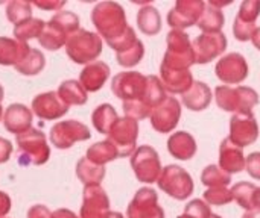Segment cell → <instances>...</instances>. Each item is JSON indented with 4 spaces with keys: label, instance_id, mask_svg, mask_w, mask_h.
I'll return each instance as SVG.
<instances>
[{
    "label": "cell",
    "instance_id": "obj_45",
    "mask_svg": "<svg viewBox=\"0 0 260 218\" xmlns=\"http://www.w3.org/2000/svg\"><path fill=\"white\" fill-rule=\"evenodd\" d=\"M27 218H52V212L44 205H34L27 211Z\"/></svg>",
    "mask_w": 260,
    "mask_h": 218
},
{
    "label": "cell",
    "instance_id": "obj_29",
    "mask_svg": "<svg viewBox=\"0 0 260 218\" xmlns=\"http://www.w3.org/2000/svg\"><path fill=\"white\" fill-rule=\"evenodd\" d=\"M56 94L59 96V99L67 105H75V106H81L85 105L88 100L87 91L82 88V85L78 80H64L59 86Z\"/></svg>",
    "mask_w": 260,
    "mask_h": 218
},
{
    "label": "cell",
    "instance_id": "obj_20",
    "mask_svg": "<svg viewBox=\"0 0 260 218\" xmlns=\"http://www.w3.org/2000/svg\"><path fill=\"white\" fill-rule=\"evenodd\" d=\"M3 124L8 132L20 135L32 127V111L21 103H12L3 114Z\"/></svg>",
    "mask_w": 260,
    "mask_h": 218
},
{
    "label": "cell",
    "instance_id": "obj_43",
    "mask_svg": "<svg viewBox=\"0 0 260 218\" xmlns=\"http://www.w3.org/2000/svg\"><path fill=\"white\" fill-rule=\"evenodd\" d=\"M184 214L192 218H210L213 212H212L210 206H209L204 200H201V199H193V200H190V202L186 205Z\"/></svg>",
    "mask_w": 260,
    "mask_h": 218
},
{
    "label": "cell",
    "instance_id": "obj_35",
    "mask_svg": "<svg viewBox=\"0 0 260 218\" xmlns=\"http://www.w3.org/2000/svg\"><path fill=\"white\" fill-rule=\"evenodd\" d=\"M166 90L161 85L160 77L151 74L146 76V90H145V96L142 99L143 103H146L151 109H154L155 106H158L165 99H166Z\"/></svg>",
    "mask_w": 260,
    "mask_h": 218
},
{
    "label": "cell",
    "instance_id": "obj_9",
    "mask_svg": "<svg viewBox=\"0 0 260 218\" xmlns=\"http://www.w3.org/2000/svg\"><path fill=\"white\" fill-rule=\"evenodd\" d=\"M91 138L90 129L78 120H64L52 126L49 140L56 149L66 150L79 141H87Z\"/></svg>",
    "mask_w": 260,
    "mask_h": 218
},
{
    "label": "cell",
    "instance_id": "obj_7",
    "mask_svg": "<svg viewBox=\"0 0 260 218\" xmlns=\"http://www.w3.org/2000/svg\"><path fill=\"white\" fill-rule=\"evenodd\" d=\"M131 168L139 182L154 184L161 175V162L157 150L151 146H140L131 156Z\"/></svg>",
    "mask_w": 260,
    "mask_h": 218
},
{
    "label": "cell",
    "instance_id": "obj_10",
    "mask_svg": "<svg viewBox=\"0 0 260 218\" xmlns=\"http://www.w3.org/2000/svg\"><path fill=\"white\" fill-rule=\"evenodd\" d=\"M146 90V76L139 71H122L111 80V91L123 102L142 100Z\"/></svg>",
    "mask_w": 260,
    "mask_h": 218
},
{
    "label": "cell",
    "instance_id": "obj_24",
    "mask_svg": "<svg viewBox=\"0 0 260 218\" xmlns=\"http://www.w3.org/2000/svg\"><path fill=\"white\" fill-rule=\"evenodd\" d=\"M30 52L27 42H21L15 38L0 36V65H17Z\"/></svg>",
    "mask_w": 260,
    "mask_h": 218
},
{
    "label": "cell",
    "instance_id": "obj_5",
    "mask_svg": "<svg viewBox=\"0 0 260 218\" xmlns=\"http://www.w3.org/2000/svg\"><path fill=\"white\" fill-rule=\"evenodd\" d=\"M168 49L165 52L161 64L172 68L190 70L195 64V55L189 35L184 30L172 29L166 36Z\"/></svg>",
    "mask_w": 260,
    "mask_h": 218
},
{
    "label": "cell",
    "instance_id": "obj_46",
    "mask_svg": "<svg viewBox=\"0 0 260 218\" xmlns=\"http://www.w3.org/2000/svg\"><path fill=\"white\" fill-rule=\"evenodd\" d=\"M12 153V144L11 141H8L6 138L0 137V164H5L9 161Z\"/></svg>",
    "mask_w": 260,
    "mask_h": 218
},
{
    "label": "cell",
    "instance_id": "obj_25",
    "mask_svg": "<svg viewBox=\"0 0 260 218\" xmlns=\"http://www.w3.org/2000/svg\"><path fill=\"white\" fill-rule=\"evenodd\" d=\"M70 35L72 33L64 26H61L56 20L50 18L44 24V29H43L38 41H40L41 47L53 52V50H58L62 46H66V42H67V39H69Z\"/></svg>",
    "mask_w": 260,
    "mask_h": 218
},
{
    "label": "cell",
    "instance_id": "obj_56",
    "mask_svg": "<svg viewBox=\"0 0 260 218\" xmlns=\"http://www.w3.org/2000/svg\"><path fill=\"white\" fill-rule=\"evenodd\" d=\"M210 218H222L221 215H218V214H212V217Z\"/></svg>",
    "mask_w": 260,
    "mask_h": 218
},
{
    "label": "cell",
    "instance_id": "obj_36",
    "mask_svg": "<svg viewBox=\"0 0 260 218\" xmlns=\"http://www.w3.org/2000/svg\"><path fill=\"white\" fill-rule=\"evenodd\" d=\"M201 182L207 188L229 187L232 184V175L216 165H207L201 173Z\"/></svg>",
    "mask_w": 260,
    "mask_h": 218
},
{
    "label": "cell",
    "instance_id": "obj_58",
    "mask_svg": "<svg viewBox=\"0 0 260 218\" xmlns=\"http://www.w3.org/2000/svg\"><path fill=\"white\" fill-rule=\"evenodd\" d=\"M0 105H2V103H0Z\"/></svg>",
    "mask_w": 260,
    "mask_h": 218
},
{
    "label": "cell",
    "instance_id": "obj_30",
    "mask_svg": "<svg viewBox=\"0 0 260 218\" xmlns=\"http://www.w3.org/2000/svg\"><path fill=\"white\" fill-rule=\"evenodd\" d=\"M76 176L85 187L101 185V182L105 178V167L96 165L87 158H81L76 164Z\"/></svg>",
    "mask_w": 260,
    "mask_h": 218
},
{
    "label": "cell",
    "instance_id": "obj_39",
    "mask_svg": "<svg viewBox=\"0 0 260 218\" xmlns=\"http://www.w3.org/2000/svg\"><path fill=\"white\" fill-rule=\"evenodd\" d=\"M145 56V46L140 39H137L129 49L116 53V59L119 62V65L125 67V68H133L136 67Z\"/></svg>",
    "mask_w": 260,
    "mask_h": 218
},
{
    "label": "cell",
    "instance_id": "obj_12",
    "mask_svg": "<svg viewBox=\"0 0 260 218\" xmlns=\"http://www.w3.org/2000/svg\"><path fill=\"white\" fill-rule=\"evenodd\" d=\"M206 3L203 0H178L168 14V24L172 29L183 30L200 21Z\"/></svg>",
    "mask_w": 260,
    "mask_h": 218
},
{
    "label": "cell",
    "instance_id": "obj_6",
    "mask_svg": "<svg viewBox=\"0 0 260 218\" xmlns=\"http://www.w3.org/2000/svg\"><path fill=\"white\" fill-rule=\"evenodd\" d=\"M158 188L175 200H186L193 194V179L180 165H168L157 181Z\"/></svg>",
    "mask_w": 260,
    "mask_h": 218
},
{
    "label": "cell",
    "instance_id": "obj_34",
    "mask_svg": "<svg viewBox=\"0 0 260 218\" xmlns=\"http://www.w3.org/2000/svg\"><path fill=\"white\" fill-rule=\"evenodd\" d=\"M46 65V58L41 50L38 49H30L29 55L15 65V70L24 76H35L43 71Z\"/></svg>",
    "mask_w": 260,
    "mask_h": 218
},
{
    "label": "cell",
    "instance_id": "obj_54",
    "mask_svg": "<svg viewBox=\"0 0 260 218\" xmlns=\"http://www.w3.org/2000/svg\"><path fill=\"white\" fill-rule=\"evenodd\" d=\"M3 120V108H2V105H0V121Z\"/></svg>",
    "mask_w": 260,
    "mask_h": 218
},
{
    "label": "cell",
    "instance_id": "obj_4",
    "mask_svg": "<svg viewBox=\"0 0 260 218\" xmlns=\"http://www.w3.org/2000/svg\"><path fill=\"white\" fill-rule=\"evenodd\" d=\"M66 53L75 64H91L102 53V38L94 32L79 29L69 36L66 42Z\"/></svg>",
    "mask_w": 260,
    "mask_h": 218
},
{
    "label": "cell",
    "instance_id": "obj_17",
    "mask_svg": "<svg viewBox=\"0 0 260 218\" xmlns=\"http://www.w3.org/2000/svg\"><path fill=\"white\" fill-rule=\"evenodd\" d=\"M110 212V199L101 185H87L82 191L81 218H105Z\"/></svg>",
    "mask_w": 260,
    "mask_h": 218
},
{
    "label": "cell",
    "instance_id": "obj_52",
    "mask_svg": "<svg viewBox=\"0 0 260 218\" xmlns=\"http://www.w3.org/2000/svg\"><path fill=\"white\" fill-rule=\"evenodd\" d=\"M254 205H256V209H257V211H260V188H257L256 199H254Z\"/></svg>",
    "mask_w": 260,
    "mask_h": 218
},
{
    "label": "cell",
    "instance_id": "obj_21",
    "mask_svg": "<svg viewBox=\"0 0 260 218\" xmlns=\"http://www.w3.org/2000/svg\"><path fill=\"white\" fill-rule=\"evenodd\" d=\"M108 77H110L108 64H105L104 61H94L82 68L79 74V83L87 93H96L105 85Z\"/></svg>",
    "mask_w": 260,
    "mask_h": 218
},
{
    "label": "cell",
    "instance_id": "obj_53",
    "mask_svg": "<svg viewBox=\"0 0 260 218\" xmlns=\"http://www.w3.org/2000/svg\"><path fill=\"white\" fill-rule=\"evenodd\" d=\"M105 218H125V217H123L120 212H113V211H110V212H108V215H107Z\"/></svg>",
    "mask_w": 260,
    "mask_h": 218
},
{
    "label": "cell",
    "instance_id": "obj_40",
    "mask_svg": "<svg viewBox=\"0 0 260 218\" xmlns=\"http://www.w3.org/2000/svg\"><path fill=\"white\" fill-rule=\"evenodd\" d=\"M204 202L210 206H224L233 202L232 190L227 187H216V188H207L204 193Z\"/></svg>",
    "mask_w": 260,
    "mask_h": 218
},
{
    "label": "cell",
    "instance_id": "obj_49",
    "mask_svg": "<svg viewBox=\"0 0 260 218\" xmlns=\"http://www.w3.org/2000/svg\"><path fill=\"white\" fill-rule=\"evenodd\" d=\"M52 218H79L69 209H56L52 212Z\"/></svg>",
    "mask_w": 260,
    "mask_h": 218
},
{
    "label": "cell",
    "instance_id": "obj_41",
    "mask_svg": "<svg viewBox=\"0 0 260 218\" xmlns=\"http://www.w3.org/2000/svg\"><path fill=\"white\" fill-rule=\"evenodd\" d=\"M260 15V2L259 0H245L239 6V12L235 18V21L245 23V24H256V20Z\"/></svg>",
    "mask_w": 260,
    "mask_h": 218
},
{
    "label": "cell",
    "instance_id": "obj_32",
    "mask_svg": "<svg viewBox=\"0 0 260 218\" xmlns=\"http://www.w3.org/2000/svg\"><path fill=\"white\" fill-rule=\"evenodd\" d=\"M85 158L88 161H91L93 164L104 167L105 164L117 159L119 158V153H117V149L108 140H105V141H99V143L90 146L88 150H87Z\"/></svg>",
    "mask_w": 260,
    "mask_h": 218
},
{
    "label": "cell",
    "instance_id": "obj_27",
    "mask_svg": "<svg viewBox=\"0 0 260 218\" xmlns=\"http://www.w3.org/2000/svg\"><path fill=\"white\" fill-rule=\"evenodd\" d=\"M224 23H225V17L221 8L209 2L206 3V9L203 12V17L197 23V26L203 30V33H218L224 27Z\"/></svg>",
    "mask_w": 260,
    "mask_h": 218
},
{
    "label": "cell",
    "instance_id": "obj_33",
    "mask_svg": "<svg viewBox=\"0 0 260 218\" xmlns=\"http://www.w3.org/2000/svg\"><path fill=\"white\" fill-rule=\"evenodd\" d=\"M256 193H257V187L251 182H238L232 188L233 200L241 208H244L245 211H254L256 209V205H254Z\"/></svg>",
    "mask_w": 260,
    "mask_h": 218
},
{
    "label": "cell",
    "instance_id": "obj_55",
    "mask_svg": "<svg viewBox=\"0 0 260 218\" xmlns=\"http://www.w3.org/2000/svg\"><path fill=\"white\" fill-rule=\"evenodd\" d=\"M177 218H192V217H189V215H186V214H183V215H178Z\"/></svg>",
    "mask_w": 260,
    "mask_h": 218
},
{
    "label": "cell",
    "instance_id": "obj_14",
    "mask_svg": "<svg viewBox=\"0 0 260 218\" xmlns=\"http://www.w3.org/2000/svg\"><path fill=\"white\" fill-rule=\"evenodd\" d=\"M195 64H209L219 58L227 49V36L222 32L201 33L192 42Z\"/></svg>",
    "mask_w": 260,
    "mask_h": 218
},
{
    "label": "cell",
    "instance_id": "obj_18",
    "mask_svg": "<svg viewBox=\"0 0 260 218\" xmlns=\"http://www.w3.org/2000/svg\"><path fill=\"white\" fill-rule=\"evenodd\" d=\"M32 112L41 120H59L69 112V106L55 91L41 93L32 99Z\"/></svg>",
    "mask_w": 260,
    "mask_h": 218
},
{
    "label": "cell",
    "instance_id": "obj_57",
    "mask_svg": "<svg viewBox=\"0 0 260 218\" xmlns=\"http://www.w3.org/2000/svg\"><path fill=\"white\" fill-rule=\"evenodd\" d=\"M3 218H8V217H3Z\"/></svg>",
    "mask_w": 260,
    "mask_h": 218
},
{
    "label": "cell",
    "instance_id": "obj_51",
    "mask_svg": "<svg viewBox=\"0 0 260 218\" xmlns=\"http://www.w3.org/2000/svg\"><path fill=\"white\" fill-rule=\"evenodd\" d=\"M242 218H260V211H257V209H254V211H247Z\"/></svg>",
    "mask_w": 260,
    "mask_h": 218
},
{
    "label": "cell",
    "instance_id": "obj_19",
    "mask_svg": "<svg viewBox=\"0 0 260 218\" xmlns=\"http://www.w3.org/2000/svg\"><path fill=\"white\" fill-rule=\"evenodd\" d=\"M160 80L163 88L172 94H184L193 85V76L190 70L172 68L166 65H160Z\"/></svg>",
    "mask_w": 260,
    "mask_h": 218
},
{
    "label": "cell",
    "instance_id": "obj_47",
    "mask_svg": "<svg viewBox=\"0 0 260 218\" xmlns=\"http://www.w3.org/2000/svg\"><path fill=\"white\" fill-rule=\"evenodd\" d=\"M11 208H12V200H11V197H9L6 193L0 191V218L6 217V215L9 214Z\"/></svg>",
    "mask_w": 260,
    "mask_h": 218
},
{
    "label": "cell",
    "instance_id": "obj_2",
    "mask_svg": "<svg viewBox=\"0 0 260 218\" xmlns=\"http://www.w3.org/2000/svg\"><path fill=\"white\" fill-rule=\"evenodd\" d=\"M215 100L222 111L233 114H250L259 103V94L256 90L244 85H221L215 90Z\"/></svg>",
    "mask_w": 260,
    "mask_h": 218
},
{
    "label": "cell",
    "instance_id": "obj_44",
    "mask_svg": "<svg viewBox=\"0 0 260 218\" xmlns=\"http://www.w3.org/2000/svg\"><path fill=\"white\" fill-rule=\"evenodd\" d=\"M245 170L253 179L260 181V152H253L248 155L245 161Z\"/></svg>",
    "mask_w": 260,
    "mask_h": 218
},
{
    "label": "cell",
    "instance_id": "obj_28",
    "mask_svg": "<svg viewBox=\"0 0 260 218\" xmlns=\"http://www.w3.org/2000/svg\"><path fill=\"white\" fill-rule=\"evenodd\" d=\"M137 26H139L140 32L148 35V36L157 35L161 30L160 12L151 5H146V6L140 8L139 14H137Z\"/></svg>",
    "mask_w": 260,
    "mask_h": 218
},
{
    "label": "cell",
    "instance_id": "obj_23",
    "mask_svg": "<svg viewBox=\"0 0 260 218\" xmlns=\"http://www.w3.org/2000/svg\"><path fill=\"white\" fill-rule=\"evenodd\" d=\"M168 150L175 159L189 161L197 153V141L190 134L180 130V132H175L169 137Z\"/></svg>",
    "mask_w": 260,
    "mask_h": 218
},
{
    "label": "cell",
    "instance_id": "obj_11",
    "mask_svg": "<svg viewBox=\"0 0 260 218\" xmlns=\"http://www.w3.org/2000/svg\"><path fill=\"white\" fill-rule=\"evenodd\" d=\"M126 218H165V211L158 205V194L152 188H140L126 209Z\"/></svg>",
    "mask_w": 260,
    "mask_h": 218
},
{
    "label": "cell",
    "instance_id": "obj_26",
    "mask_svg": "<svg viewBox=\"0 0 260 218\" xmlns=\"http://www.w3.org/2000/svg\"><path fill=\"white\" fill-rule=\"evenodd\" d=\"M212 90L207 83L197 80L189 88L187 93L183 94V103L190 111H204L212 103Z\"/></svg>",
    "mask_w": 260,
    "mask_h": 218
},
{
    "label": "cell",
    "instance_id": "obj_13",
    "mask_svg": "<svg viewBox=\"0 0 260 218\" xmlns=\"http://www.w3.org/2000/svg\"><path fill=\"white\" fill-rule=\"evenodd\" d=\"M215 73L218 76V79L224 83L230 85H236V83H242L250 73V67L247 59L241 55V53H229L225 56H222L216 67H215Z\"/></svg>",
    "mask_w": 260,
    "mask_h": 218
},
{
    "label": "cell",
    "instance_id": "obj_38",
    "mask_svg": "<svg viewBox=\"0 0 260 218\" xmlns=\"http://www.w3.org/2000/svg\"><path fill=\"white\" fill-rule=\"evenodd\" d=\"M6 17L15 26L32 18V3L30 2H9L6 5Z\"/></svg>",
    "mask_w": 260,
    "mask_h": 218
},
{
    "label": "cell",
    "instance_id": "obj_16",
    "mask_svg": "<svg viewBox=\"0 0 260 218\" xmlns=\"http://www.w3.org/2000/svg\"><path fill=\"white\" fill-rule=\"evenodd\" d=\"M259 138V124L253 112L233 114L230 118V137L229 140L238 147L244 149L251 146Z\"/></svg>",
    "mask_w": 260,
    "mask_h": 218
},
{
    "label": "cell",
    "instance_id": "obj_22",
    "mask_svg": "<svg viewBox=\"0 0 260 218\" xmlns=\"http://www.w3.org/2000/svg\"><path fill=\"white\" fill-rule=\"evenodd\" d=\"M245 155L241 147L233 144L229 138H224L219 146V168L229 175L241 173L245 170Z\"/></svg>",
    "mask_w": 260,
    "mask_h": 218
},
{
    "label": "cell",
    "instance_id": "obj_37",
    "mask_svg": "<svg viewBox=\"0 0 260 218\" xmlns=\"http://www.w3.org/2000/svg\"><path fill=\"white\" fill-rule=\"evenodd\" d=\"M44 21L41 18H30L18 26L14 27V35H15V39L21 41V42H27L29 39H34V38H40L43 29H44Z\"/></svg>",
    "mask_w": 260,
    "mask_h": 218
},
{
    "label": "cell",
    "instance_id": "obj_42",
    "mask_svg": "<svg viewBox=\"0 0 260 218\" xmlns=\"http://www.w3.org/2000/svg\"><path fill=\"white\" fill-rule=\"evenodd\" d=\"M123 112H125V117H129L136 121H140V120H145L148 117H151V112L152 109L143 103L142 100H131V102H123Z\"/></svg>",
    "mask_w": 260,
    "mask_h": 218
},
{
    "label": "cell",
    "instance_id": "obj_3",
    "mask_svg": "<svg viewBox=\"0 0 260 218\" xmlns=\"http://www.w3.org/2000/svg\"><path fill=\"white\" fill-rule=\"evenodd\" d=\"M18 162L21 165H43L50 158V147L46 135L35 127L17 135Z\"/></svg>",
    "mask_w": 260,
    "mask_h": 218
},
{
    "label": "cell",
    "instance_id": "obj_1",
    "mask_svg": "<svg viewBox=\"0 0 260 218\" xmlns=\"http://www.w3.org/2000/svg\"><path fill=\"white\" fill-rule=\"evenodd\" d=\"M91 23L94 24L98 35L113 44L122 38L129 29L125 9L116 2H101L91 11Z\"/></svg>",
    "mask_w": 260,
    "mask_h": 218
},
{
    "label": "cell",
    "instance_id": "obj_50",
    "mask_svg": "<svg viewBox=\"0 0 260 218\" xmlns=\"http://www.w3.org/2000/svg\"><path fill=\"white\" fill-rule=\"evenodd\" d=\"M251 41H253L254 47H256L257 50H260V27H257V30L254 32V35H253Z\"/></svg>",
    "mask_w": 260,
    "mask_h": 218
},
{
    "label": "cell",
    "instance_id": "obj_8",
    "mask_svg": "<svg viewBox=\"0 0 260 218\" xmlns=\"http://www.w3.org/2000/svg\"><path fill=\"white\" fill-rule=\"evenodd\" d=\"M139 138V121L123 117L119 118L108 132V141L117 149L119 158L133 156Z\"/></svg>",
    "mask_w": 260,
    "mask_h": 218
},
{
    "label": "cell",
    "instance_id": "obj_48",
    "mask_svg": "<svg viewBox=\"0 0 260 218\" xmlns=\"http://www.w3.org/2000/svg\"><path fill=\"white\" fill-rule=\"evenodd\" d=\"M34 5L43 11H59L66 5V2H40L38 0V2H34Z\"/></svg>",
    "mask_w": 260,
    "mask_h": 218
},
{
    "label": "cell",
    "instance_id": "obj_31",
    "mask_svg": "<svg viewBox=\"0 0 260 218\" xmlns=\"http://www.w3.org/2000/svg\"><path fill=\"white\" fill-rule=\"evenodd\" d=\"M119 120L116 109L110 105V103H102L99 105L93 114H91V123L94 126V129L99 134L108 135V132L111 130L113 124Z\"/></svg>",
    "mask_w": 260,
    "mask_h": 218
},
{
    "label": "cell",
    "instance_id": "obj_15",
    "mask_svg": "<svg viewBox=\"0 0 260 218\" xmlns=\"http://www.w3.org/2000/svg\"><path fill=\"white\" fill-rule=\"evenodd\" d=\"M181 117V105L180 102L168 96L158 106H155L151 112V126L160 134H169L175 130Z\"/></svg>",
    "mask_w": 260,
    "mask_h": 218
}]
</instances>
